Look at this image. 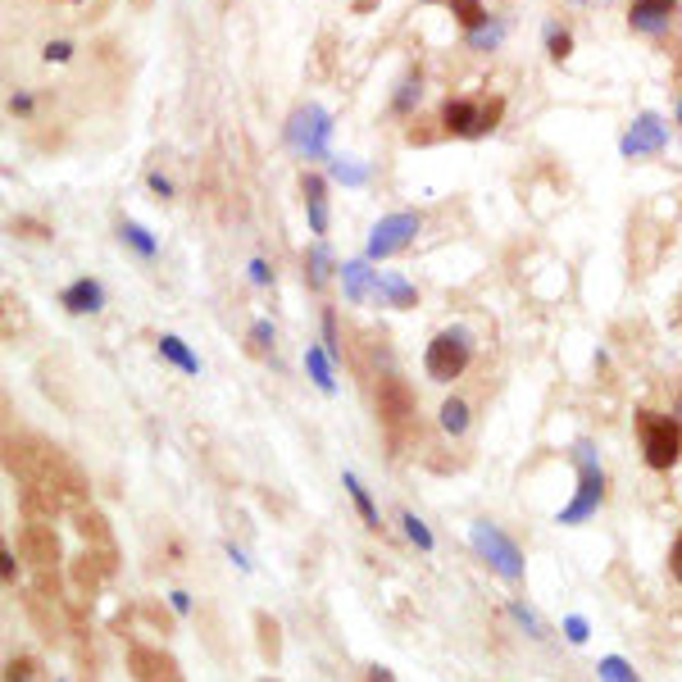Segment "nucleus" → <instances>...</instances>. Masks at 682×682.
Returning a JSON list of instances; mask_svg holds the SVG:
<instances>
[{
  "mask_svg": "<svg viewBox=\"0 0 682 682\" xmlns=\"http://www.w3.org/2000/svg\"><path fill=\"white\" fill-rule=\"evenodd\" d=\"M273 347H278L273 319H255V323H250V351H255V355H273Z\"/></svg>",
  "mask_w": 682,
  "mask_h": 682,
  "instance_id": "7c9ffc66",
  "label": "nucleus"
},
{
  "mask_svg": "<svg viewBox=\"0 0 682 682\" xmlns=\"http://www.w3.org/2000/svg\"><path fill=\"white\" fill-rule=\"evenodd\" d=\"M678 123H682V101H678Z\"/></svg>",
  "mask_w": 682,
  "mask_h": 682,
  "instance_id": "de8ad7c7",
  "label": "nucleus"
},
{
  "mask_svg": "<svg viewBox=\"0 0 682 682\" xmlns=\"http://www.w3.org/2000/svg\"><path fill=\"white\" fill-rule=\"evenodd\" d=\"M168 606L174 614H192V591H168Z\"/></svg>",
  "mask_w": 682,
  "mask_h": 682,
  "instance_id": "ea45409f",
  "label": "nucleus"
},
{
  "mask_svg": "<svg viewBox=\"0 0 682 682\" xmlns=\"http://www.w3.org/2000/svg\"><path fill=\"white\" fill-rule=\"evenodd\" d=\"M60 682H64V678H60Z\"/></svg>",
  "mask_w": 682,
  "mask_h": 682,
  "instance_id": "3c124183",
  "label": "nucleus"
},
{
  "mask_svg": "<svg viewBox=\"0 0 682 682\" xmlns=\"http://www.w3.org/2000/svg\"><path fill=\"white\" fill-rule=\"evenodd\" d=\"M509 619H515V623L533 637V642H546V637H550V632H546V623H541V614H537V610H528L524 601H509Z\"/></svg>",
  "mask_w": 682,
  "mask_h": 682,
  "instance_id": "bb28decb",
  "label": "nucleus"
},
{
  "mask_svg": "<svg viewBox=\"0 0 682 682\" xmlns=\"http://www.w3.org/2000/svg\"><path fill=\"white\" fill-rule=\"evenodd\" d=\"M159 360H168L174 369H183L187 378H196V373H200V360H196V351L187 347V341H183L178 332H164V337H159Z\"/></svg>",
  "mask_w": 682,
  "mask_h": 682,
  "instance_id": "6ab92c4d",
  "label": "nucleus"
},
{
  "mask_svg": "<svg viewBox=\"0 0 682 682\" xmlns=\"http://www.w3.org/2000/svg\"><path fill=\"white\" fill-rule=\"evenodd\" d=\"M10 110H14V114H23V118H28V114H32V96H28V92H19V96H14V101H10Z\"/></svg>",
  "mask_w": 682,
  "mask_h": 682,
  "instance_id": "37998d69",
  "label": "nucleus"
},
{
  "mask_svg": "<svg viewBox=\"0 0 682 682\" xmlns=\"http://www.w3.org/2000/svg\"><path fill=\"white\" fill-rule=\"evenodd\" d=\"M574 468H578V492H574V500L556 515V524L560 528H578V524H587L596 509L606 505V468H601V451H596L591 442H578L574 446Z\"/></svg>",
  "mask_w": 682,
  "mask_h": 682,
  "instance_id": "f257e3e1",
  "label": "nucleus"
},
{
  "mask_svg": "<svg viewBox=\"0 0 682 682\" xmlns=\"http://www.w3.org/2000/svg\"><path fill=\"white\" fill-rule=\"evenodd\" d=\"M673 6H678V0H632L628 28L642 32V37H664L669 23H673Z\"/></svg>",
  "mask_w": 682,
  "mask_h": 682,
  "instance_id": "f8f14e48",
  "label": "nucleus"
},
{
  "mask_svg": "<svg viewBox=\"0 0 682 682\" xmlns=\"http://www.w3.org/2000/svg\"><path fill=\"white\" fill-rule=\"evenodd\" d=\"M69 6H82V0H69Z\"/></svg>",
  "mask_w": 682,
  "mask_h": 682,
  "instance_id": "09e8293b",
  "label": "nucleus"
},
{
  "mask_svg": "<svg viewBox=\"0 0 682 682\" xmlns=\"http://www.w3.org/2000/svg\"><path fill=\"white\" fill-rule=\"evenodd\" d=\"M505 32H509V23L505 19H492V23L474 28V32H464V46L468 51H496L500 41H505Z\"/></svg>",
  "mask_w": 682,
  "mask_h": 682,
  "instance_id": "b1692460",
  "label": "nucleus"
},
{
  "mask_svg": "<svg viewBox=\"0 0 682 682\" xmlns=\"http://www.w3.org/2000/svg\"><path fill=\"white\" fill-rule=\"evenodd\" d=\"M546 55L556 60V64H565V60L574 55V37H569L560 23H546Z\"/></svg>",
  "mask_w": 682,
  "mask_h": 682,
  "instance_id": "c85d7f7f",
  "label": "nucleus"
},
{
  "mask_svg": "<svg viewBox=\"0 0 682 682\" xmlns=\"http://www.w3.org/2000/svg\"><path fill=\"white\" fill-rule=\"evenodd\" d=\"M341 487H347V496L355 500V509H360V524L369 528V533H382V515H378V505H373V496H369V487L351 474V468H347V474H341Z\"/></svg>",
  "mask_w": 682,
  "mask_h": 682,
  "instance_id": "a211bd4d",
  "label": "nucleus"
},
{
  "mask_svg": "<svg viewBox=\"0 0 682 682\" xmlns=\"http://www.w3.org/2000/svg\"><path fill=\"white\" fill-rule=\"evenodd\" d=\"M60 306L69 314H101V306H105V282L101 278H78V282H69L60 291Z\"/></svg>",
  "mask_w": 682,
  "mask_h": 682,
  "instance_id": "ddd939ff",
  "label": "nucleus"
},
{
  "mask_svg": "<svg viewBox=\"0 0 682 682\" xmlns=\"http://www.w3.org/2000/svg\"><path fill=\"white\" fill-rule=\"evenodd\" d=\"M224 550H228V560H232V565H237V569H241V574H250V560H246V556H241V550H237V546H232V541H228V546H224Z\"/></svg>",
  "mask_w": 682,
  "mask_h": 682,
  "instance_id": "c03bdc74",
  "label": "nucleus"
},
{
  "mask_svg": "<svg viewBox=\"0 0 682 682\" xmlns=\"http://www.w3.org/2000/svg\"><path fill=\"white\" fill-rule=\"evenodd\" d=\"M301 192H306V215H310V232L323 241L328 237V187L319 174H306L301 178Z\"/></svg>",
  "mask_w": 682,
  "mask_h": 682,
  "instance_id": "2eb2a0df",
  "label": "nucleus"
},
{
  "mask_svg": "<svg viewBox=\"0 0 682 682\" xmlns=\"http://www.w3.org/2000/svg\"><path fill=\"white\" fill-rule=\"evenodd\" d=\"M19 556L32 560L37 569L60 565V537H55V528H51V524H28V528L19 533Z\"/></svg>",
  "mask_w": 682,
  "mask_h": 682,
  "instance_id": "9b49d317",
  "label": "nucleus"
},
{
  "mask_svg": "<svg viewBox=\"0 0 682 682\" xmlns=\"http://www.w3.org/2000/svg\"><path fill=\"white\" fill-rule=\"evenodd\" d=\"M246 273H250V282H255V287H273V265H269V260H260V255H255V260L246 265Z\"/></svg>",
  "mask_w": 682,
  "mask_h": 682,
  "instance_id": "c9c22d12",
  "label": "nucleus"
},
{
  "mask_svg": "<svg viewBox=\"0 0 682 682\" xmlns=\"http://www.w3.org/2000/svg\"><path fill=\"white\" fill-rule=\"evenodd\" d=\"M378 301H388L396 310H414L418 306V291L401 273H378Z\"/></svg>",
  "mask_w": 682,
  "mask_h": 682,
  "instance_id": "aec40b11",
  "label": "nucleus"
},
{
  "mask_svg": "<svg viewBox=\"0 0 682 682\" xmlns=\"http://www.w3.org/2000/svg\"><path fill=\"white\" fill-rule=\"evenodd\" d=\"M596 678H601V682H642V673H637L623 655H601V664H596Z\"/></svg>",
  "mask_w": 682,
  "mask_h": 682,
  "instance_id": "393cba45",
  "label": "nucleus"
},
{
  "mask_svg": "<svg viewBox=\"0 0 682 682\" xmlns=\"http://www.w3.org/2000/svg\"><path fill=\"white\" fill-rule=\"evenodd\" d=\"M401 528H405V537H410V541H414V546L423 550V556H428V550L437 546V537H433V528H428V524H423V519L414 515V509H401Z\"/></svg>",
  "mask_w": 682,
  "mask_h": 682,
  "instance_id": "a878e982",
  "label": "nucleus"
},
{
  "mask_svg": "<svg viewBox=\"0 0 682 682\" xmlns=\"http://www.w3.org/2000/svg\"><path fill=\"white\" fill-rule=\"evenodd\" d=\"M306 373H310V382L323 396H337V360L323 351V341L306 347Z\"/></svg>",
  "mask_w": 682,
  "mask_h": 682,
  "instance_id": "dca6fc26",
  "label": "nucleus"
},
{
  "mask_svg": "<svg viewBox=\"0 0 682 682\" xmlns=\"http://www.w3.org/2000/svg\"><path fill=\"white\" fill-rule=\"evenodd\" d=\"M637 437H642V459L664 474L682 459V423L678 414H655V410H637Z\"/></svg>",
  "mask_w": 682,
  "mask_h": 682,
  "instance_id": "7ed1b4c3",
  "label": "nucleus"
},
{
  "mask_svg": "<svg viewBox=\"0 0 682 682\" xmlns=\"http://www.w3.org/2000/svg\"><path fill=\"white\" fill-rule=\"evenodd\" d=\"M255 642H260L265 664H278L282 660V623L269 610H255Z\"/></svg>",
  "mask_w": 682,
  "mask_h": 682,
  "instance_id": "f3484780",
  "label": "nucleus"
},
{
  "mask_svg": "<svg viewBox=\"0 0 682 682\" xmlns=\"http://www.w3.org/2000/svg\"><path fill=\"white\" fill-rule=\"evenodd\" d=\"M669 574H673V582H682V533L669 546Z\"/></svg>",
  "mask_w": 682,
  "mask_h": 682,
  "instance_id": "4c0bfd02",
  "label": "nucleus"
},
{
  "mask_svg": "<svg viewBox=\"0 0 682 682\" xmlns=\"http://www.w3.org/2000/svg\"><path fill=\"white\" fill-rule=\"evenodd\" d=\"M423 219L414 209H396V215H382L373 228H369V246H364V260H392L405 246H414Z\"/></svg>",
  "mask_w": 682,
  "mask_h": 682,
  "instance_id": "6e6552de",
  "label": "nucleus"
},
{
  "mask_svg": "<svg viewBox=\"0 0 682 682\" xmlns=\"http://www.w3.org/2000/svg\"><path fill=\"white\" fill-rule=\"evenodd\" d=\"M474 364V337H468V328H442L428 351H423V369H428L433 382H455L464 378V369Z\"/></svg>",
  "mask_w": 682,
  "mask_h": 682,
  "instance_id": "39448f33",
  "label": "nucleus"
},
{
  "mask_svg": "<svg viewBox=\"0 0 682 682\" xmlns=\"http://www.w3.org/2000/svg\"><path fill=\"white\" fill-rule=\"evenodd\" d=\"M500 114H505V101L500 96H492V101H468V96H459V101H446L442 105V127H446V133H455V137H487L492 127L500 123Z\"/></svg>",
  "mask_w": 682,
  "mask_h": 682,
  "instance_id": "0eeeda50",
  "label": "nucleus"
},
{
  "mask_svg": "<svg viewBox=\"0 0 682 682\" xmlns=\"http://www.w3.org/2000/svg\"><path fill=\"white\" fill-rule=\"evenodd\" d=\"M664 146H669V123L655 110H647V114H637V123L623 133L619 155L623 159H647V155H664Z\"/></svg>",
  "mask_w": 682,
  "mask_h": 682,
  "instance_id": "1a4fd4ad",
  "label": "nucleus"
},
{
  "mask_svg": "<svg viewBox=\"0 0 682 682\" xmlns=\"http://www.w3.org/2000/svg\"><path fill=\"white\" fill-rule=\"evenodd\" d=\"M341 287H347L351 306H364L369 296H378V273L369 269V260H347L341 265Z\"/></svg>",
  "mask_w": 682,
  "mask_h": 682,
  "instance_id": "4468645a",
  "label": "nucleus"
},
{
  "mask_svg": "<svg viewBox=\"0 0 682 682\" xmlns=\"http://www.w3.org/2000/svg\"><path fill=\"white\" fill-rule=\"evenodd\" d=\"M265 682H273V678H265Z\"/></svg>",
  "mask_w": 682,
  "mask_h": 682,
  "instance_id": "8fccbe9b",
  "label": "nucleus"
},
{
  "mask_svg": "<svg viewBox=\"0 0 682 682\" xmlns=\"http://www.w3.org/2000/svg\"><path fill=\"white\" fill-rule=\"evenodd\" d=\"M319 328H323V351L337 360V355H341V337H337V314H332V306H323V314H319Z\"/></svg>",
  "mask_w": 682,
  "mask_h": 682,
  "instance_id": "473e14b6",
  "label": "nucleus"
},
{
  "mask_svg": "<svg viewBox=\"0 0 682 682\" xmlns=\"http://www.w3.org/2000/svg\"><path fill=\"white\" fill-rule=\"evenodd\" d=\"M442 428H446L451 437H464V433H468V405H464L459 396L442 401Z\"/></svg>",
  "mask_w": 682,
  "mask_h": 682,
  "instance_id": "cd10ccee",
  "label": "nucleus"
},
{
  "mask_svg": "<svg viewBox=\"0 0 682 682\" xmlns=\"http://www.w3.org/2000/svg\"><path fill=\"white\" fill-rule=\"evenodd\" d=\"M565 637H569V647H587L591 623H587L582 614H565Z\"/></svg>",
  "mask_w": 682,
  "mask_h": 682,
  "instance_id": "f704fd0d",
  "label": "nucleus"
},
{
  "mask_svg": "<svg viewBox=\"0 0 682 682\" xmlns=\"http://www.w3.org/2000/svg\"><path fill=\"white\" fill-rule=\"evenodd\" d=\"M328 174L337 178V183H347V187H364L369 183V168L364 164H351V159H328Z\"/></svg>",
  "mask_w": 682,
  "mask_h": 682,
  "instance_id": "c756f323",
  "label": "nucleus"
},
{
  "mask_svg": "<svg viewBox=\"0 0 682 682\" xmlns=\"http://www.w3.org/2000/svg\"><path fill=\"white\" fill-rule=\"evenodd\" d=\"M364 682H396V673H392L388 664H369V669H364Z\"/></svg>",
  "mask_w": 682,
  "mask_h": 682,
  "instance_id": "a19ab883",
  "label": "nucleus"
},
{
  "mask_svg": "<svg viewBox=\"0 0 682 682\" xmlns=\"http://www.w3.org/2000/svg\"><path fill=\"white\" fill-rule=\"evenodd\" d=\"M0 578H6V587L19 582V560H14V550H0Z\"/></svg>",
  "mask_w": 682,
  "mask_h": 682,
  "instance_id": "e433bc0d",
  "label": "nucleus"
},
{
  "mask_svg": "<svg viewBox=\"0 0 682 682\" xmlns=\"http://www.w3.org/2000/svg\"><path fill=\"white\" fill-rule=\"evenodd\" d=\"M468 546H474V556L505 582H524V550L519 541L509 537L500 524L492 519H478L474 528H468Z\"/></svg>",
  "mask_w": 682,
  "mask_h": 682,
  "instance_id": "f03ea898",
  "label": "nucleus"
},
{
  "mask_svg": "<svg viewBox=\"0 0 682 682\" xmlns=\"http://www.w3.org/2000/svg\"><path fill=\"white\" fill-rule=\"evenodd\" d=\"M118 241H123L127 250H137L142 260H155V255H159L155 232H146V228H142V224H133V219H123V224H118Z\"/></svg>",
  "mask_w": 682,
  "mask_h": 682,
  "instance_id": "4be33fe9",
  "label": "nucleus"
},
{
  "mask_svg": "<svg viewBox=\"0 0 682 682\" xmlns=\"http://www.w3.org/2000/svg\"><path fill=\"white\" fill-rule=\"evenodd\" d=\"M332 250H328V241H314L310 246V255H306V282L314 287V291H323L328 287V278H332Z\"/></svg>",
  "mask_w": 682,
  "mask_h": 682,
  "instance_id": "412c9836",
  "label": "nucleus"
},
{
  "mask_svg": "<svg viewBox=\"0 0 682 682\" xmlns=\"http://www.w3.org/2000/svg\"><path fill=\"white\" fill-rule=\"evenodd\" d=\"M146 187H151L155 196H164V200H168V196H174V183H168L164 174H151V178H146Z\"/></svg>",
  "mask_w": 682,
  "mask_h": 682,
  "instance_id": "79ce46f5",
  "label": "nucleus"
},
{
  "mask_svg": "<svg viewBox=\"0 0 682 682\" xmlns=\"http://www.w3.org/2000/svg\"><path fill=\"white\" fill-rule=\"evenodd\" d=\"M282 137H287V146L296 155H306V159H332V114L323 105L291 110Z\"/></svg>",
  "mask_w": 682,
  "mask_h": 682,
  "instance_id": "20e7f679",
  "label": "nucleus"
},
{
  "mask_svg": "<svg viewBox=\"0 0 682 682\" xmlns=\"http://www.w3.org/2000/svg\"><path fill=\"white\" fill-rule=\"evenodd\" d=\"M455 19L464 23V32H474V28H483V23H492V10H483L478 0H455Z\"/></svg>",
  "mask_w": 682,
  "mask_h": 682,
  "instance_id": "2f4dec72",
  "label": "nucleus"
},
{
  "mask_svg": "<svg viewBox=\"0 0 682 682\" xmlns=\"http://www.w3.org/2000/svg\"><path fill=\"white\" fill-rule=\"evenodd\" d=\"M373 405H378V423L401 442V433L414 423V410H418L414 405V388L401 373H382L378 388H373Z\"/></svg>",
  "mask_w": 682,
  "mask_h": 682,
  "instance_id": "423d86ee",
  "label": "nucleus"
},
{
  "mask_svg": "<svg viewBox=\"0 0 682 682\" xmlns=\"http://www.w3.org/2000/svg\"><path fill=\"white\" fill-rule=\"evenodd\" d=\"M423 6H455V0H423Z\"/></svg>",
  "mask_w": 682,
  "mask_h": 682,
  "instance_id": "a18cd8bd",
  "label": "nucleus"
},
{
  "mask_svg": "<svg viewBox=\"0 0 682 682\" xmlns=\"http://www.w3.org/2000/svg\"><path fill=\"white\" fill-rule=\"evenodd\" d=\"M673 410H678V418H682V396H678V405H673Z\"/></svg>",
  "mask_w": 682,
  "mask_h": 682,
  "instance_id": "49530a36",
  "label": "nucleus"
},
{
  "mask_svg": "<svg viewBox=\"0 0 682 682\" xmlns=\"http://www.w3.org/2000/svg\"><path fill=\"white\" fill-rule=\"evenodd\" d=\"M127 673H133V682H187L183 664L164 647H142V642L127 647Z\"/></svg>",
  "mask_w": 682,
  "mask_h": 682,
  "instance_id": "9d476101",
  "label": "nucleus"
},
{
  "mask_svg": "<svg viewBox=\"0 0 682 682\" xmlns=\"http://www.w3.org/2000/svg\"><path fill=\"white\" fill-rule=\"evenodd\" d=\"M37 678V660L32 655H10L6 660V682H32Z\"/></svg>",
  "mask_w": 682,
  "mask_h": 682,
  "instance_id": "72a5a7b5",
  "label": "nucleus"
},
{
  "mask_svg": "<svg viewBox=\"0 0 682 682\" xmlns=\"http://www.w3.org/2000/svg\"><path fill=\"white\" fill-rule=\"evenodd\" d=\"M423 101V73L418 69H410L405 78H401V87H396V96H392V114H414V105Z\"/></svg>",
  "mask_w": 682,
  "mask_h": 682,
  "instance_id": "5701e85b",
  "label": "nucleus"
},
{
  "mask_svg": "<svg viewBox=\"0 0 682 682\" xmlns=\"http://www.w3.org/2000/svg\"><path fill=\"white\" fill-rule=\"evenodd\" d=\"M69 55H73L69 41H51V46H46V64H64Z\"/></svg>",
  "mask_w": 682,
  "mask_h": 682,
  "instance_id": "58836bf2",
  "label": "nucleus"
}]
</instances>
